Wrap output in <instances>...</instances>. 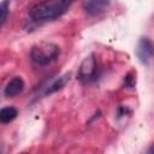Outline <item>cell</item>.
I'll return each mask as SVG.
<instances>
[{"label": "cell", "mask_w": 154, "mask_h": 154, "mask_svg": "<svg viewBox=\"0 0 154 154\" xmlns=\"http://www.w3.org/2000/svg\"><path fill=\"white\" fill-rule=\"evenodd\" d=\"M136 54L138 60L142 64H148L149 60L153 57V43L148 37H142L138 41L137 48H136Z\"/></svg>", "instance_id": "cell-4"}, {"label": "cell", "mask_w": 154, "mask_h": 154, "mask_svg": "<svg viewBox=\"0 0 154 154\" xmlns=\"http://www.w3.org/2000/svg\"><path fill=\"white\" fill-rule=\"evenodd\" d=\"M23 89H24V81H23V78L19 77V76H16L12 79H10V82L6 84L4 93H5V95L7 97H13V96L18 95L19 93H22Z\"/></svg>", "instance_id": "cell-6"}, {"label": "cell", "mask_w": 154, "mask_h": 154, "mask_svg": "<svg viewBox=\"0 0 154 154\" xmlns=\"http://www.w3.org/2000/svg\"><path fill=\"white\" fill-rule=\"evenodd\" d=\"M8 11H10V2L8 0H4L0 2V26L5 23V20L7 19L8 16Z\"/></svg>", "instance_id": "cell-9"}, {"label": "cell", "mask_w": 154, "mask_h": 154, "mask_svg": "<svg viewBox=\"0 0 154 154\" xmlns=\"http://www.w3.org/2000/svg\"><path fill=\"white\" fill-rule=\"evenodd\" d=\"M73 0H43L31 7L29 16L34 20H51L63 16Z\"/></svg>", "instance_id": "cell-1"}, {"label": "cell", "mask_w": 154, "mask_h": 154, "mask_svg": "<svg viewBox=\"0 0 154 154\" xmlns=\"http://www.w3.org/2000/svg\"><path fill=\"white\" fill-rule=\"evenodd\" d=\"M60 55V48L53 42H40L31 48L30 58L36 65H48Z\"/></svg>", "instance_id": "cell-2"}, {"label": "cell", "mask_w": 154, "mask_h": 154, "mask_svg": "<svg viewBox=\"0 0 154 154\" xmlns=\"http://www.w3.org/2000/svg\"><path fill=\"white\" fill-rule=\"evenodd\" d=\"M111 5V0H87L84 10L90 16H99L107 11Z\"/></svg>", "instance_id": "cell-5"}, {"label": "cell", "mask_w": 154, "mask_h": 154, "mask_svg": "<svg viewBox=\"0 0 154 154\" xmlns=\"http://www.w3.org/2000/svg\"><path fill=\"white\" fill-rule=\"evenodd\" d=\"M18 116V111L17 108L12 107V106H6L0 108V123L1 124H8L12 120L16 119V117Z\"/></svg>", "instance_id": "cell-7"}, {"label": "cell", "mask_w": 154, "mask_h": 154, "mask_svg": "<svg viewBox=\"0 0 154 154\" xmlns=\"http://www.w3.org/2000/svg\"><path fill=\"white\" fill-rule=\"evenodd\" d=\"M136 84V73L134 71L129 72L124 78V85L128 88H132Z\"/></svg>", "instance_id": "cell-10"}, {"label": "cell", "mask_w": 154, "mask_h": 154, "mask_svg": "<svg viewBox=\"0 0 154 154\" xmlns=\"http://www.w3.org/2000/svg\"><path fill=\"white\" fill-rule=\"evenodd\" d=\"M95 72H96V59L93 54H90L82 61L78 71V77L79 79L87 82L95 76Z\"/></svg>", "instance_id": "cell-3"}, {"label": "cell", "mask_w": 154, "mask_h": 154, "mask_svg": "<svg viewBox=\"0 0 154 154\" xmlns=\"http://www.w3.org/2000/svg\"><path fill=\"white\" fill-rule=\"evenodd\" d=\"M69 79H70V73H65V75L58 77L51 85H48V88H47V90H46V94H52V93H54V91L61 89V88L69 82Z\"/></svg>", "instance_id": "cell-8"}]
</instances>
